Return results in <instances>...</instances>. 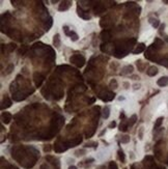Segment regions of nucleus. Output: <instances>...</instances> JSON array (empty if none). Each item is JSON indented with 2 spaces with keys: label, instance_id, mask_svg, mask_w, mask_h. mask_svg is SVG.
<instances>
[{
  "label": "nucleus",
  "instance_id": "35",
  "mask_svg": "<svg viewBox=\"0 0 168 169\" xmlns=\"http://www.w3.org/2000/svg\"><path fill=\"white\" fill-rule=\"evenodd\" d=\"M163 120H164V117H162V116L157 118V120H156V123H155V125H154V132H156L157 130L160 129L161 125L163 123Z\"/></svg>",
  "mask_w": 168,
  "mask_h": 169
},
{
  "label": "nucleus",
  "instance_id": "51",
  "mask_svg": "<svg viewBox=\"0 0 168 169\" xmlns=\"http://www.w3.org/2000/svg\"><path fill=\"white\" fill-rule=\"evenodd\" d=\"M119 119H120V120H125V119H127V117H126V113H125V111H122V112H120V115H119Z\"/></svg>",
  "mask_w": 168,
  "mask_h": 169
},
{
  "label": "nucleus",
  "instance_id": "39",
  "mask_svg": "<svg viewBox=\"0 0 168 169\" xmlns=\"http://www.w3.org/2000/svg\"><path fill=\"white\" fill-rule=\"evenodd\" d=\"M128 121H129V128H132L137 121V115L133 114L130 118H128Z\"/></svg>",
  "mask_w": 168,
  "mask_h": 169
},
{
  "label": "nucleus",
  "instance_id": "17",
  "mask_svg": "<svg viewBox=\"0 0 168 169\" xmlns=\"http://www.w3.org/2000/svg\"><path fill=\"white\" fill-rule=\"evenodd\" d=\"M17 49V45L15 43H9V44L2 45L1 46V52L2 54H9L11 52H14Z\"/></svg>",
  "mask_w": 168,
  "mask_h": 169
},
{
  "label": "nucleus",
  "instance_id": "33",
  "mask_svg": "<svg viewBox=\"0 0 168 169\" xmlns=\"http://www.w3.org/2000/svg\"><path fill=\"white\" fill-rule=\"evenodd\" d=\"M108 87L110 90H115L117 87H118V82H117L116 79H111L110 80V82H109V84H108Z\"/></svg>",
  "mask_w": 168,
  "mask_h": 169
},
{
  "label": "nucleus",
  "instance_id": "43",
  "mask_svg": "<svg viewBox=\"0 0 168 169\" xmlns=\"http://www.w3.org/2000/svg\"><path fill=\"white\" fill-rule=\"evenodd\" d=\"M1 169H19L17 166L13 165V164H8L7 161L5 162V167H1Z\"/></svg>",
  "mask_w": 168,
  "mask_h": 169
},
{
  "label": "nucleus",
  "instance_id": "8",
  "mask_svg": "<svg viewBox=\"0 0 168 169\" xmlns=\"http://www.w3.org/2000/svg\"><path fill=\"white\" fill-rule=\"evenodd\" d=\"M68 143H67V140H62L61 137H58L56 139L54 143V150L56 153H62V152H65L67 150H69Z\"/></svg>",
  "mask_w": 168,
  "mask_h": 169
},
{
  "label": "nucleus",
  "instance_id": "50",
  "mask_svg": "<svg viewBox=\"0 0 168 169\" xmlns=\"http://www.w3.org/2000/svg\"><path fill=\"white\" fill-rule=\"evenodd\" d=\"M115 127H116V121L115 120H112L111 123L108 125V129H114Z\"/></svg>",
  "mask_w": 168,
  "mask_h": 169
},
{
  "label": "nucleus",
  "instance_id": "2",
  "mask_svg": "<svg viewBox=\"0 0 168 169\" xmlns=\"http://www.w3.org/2000/svg\"><path fill=\"white\" fill-rule=\"evenodd\" d=\"M114 45H115V48H114L113 56L120 59V58L126 57L130 52L133 51L137 45V40L135 38L116 40L114 42Z\"/></svg>",
  "mask_w": 168,
  "mask_h": 169
},
{
  "label": "nucleus",
  "instance_id": "25",
  "mask_svg": "<svg viewBox=\"0 0 168 169\" xmlns=\"http://www.w3.org/2000/svg\"><path fill=\"white\" fill-rule=\"evenodd\" d=\"M52 45L54 46V48L58 49L60 46H61V41H60V34L59 33H56L53 36V40H52Z\"/></svg>",
  "mask_w": 168,
  "mask_h": 169
},
{
  "label": "nucleus",
  "instance_id": "59",
  "mask_svg": "<svg viewBox=\"0 0 168 169\" xmlns=\"http://www.w3.org/2000/svg\"><path fill=\"white\" fill-rule=\"evenodd\" d=\"M68 169H78V168H77V167L76 166H74V165H71V166L70 167H69V168Z\"/></svg>",
  "mask_w": 168,
  "mask_h": 169
},
{
  "label": "nucleus",
  "instance_id": "30",
  "mask_svg": "<svg viewBox=\"0 0 168 169\" xmlns=\"http://www.w3.org/2000/svg\"><path fill=\"white\" fill-rule=\"evenodd\" d=\"M146 66H147V62H143L141 59L136 60V66H137V68H138L139 72H144V70H145Z\"/></svg>",
  "mask_w": 168,
  "mask_h": 169
},
{
  "label": "nucleus",
  "instance_id": "60",
  "mask_svg": "<svg viewBox=\"0 0 168 169\" xmlns=\"http://www.w3.org/2000/svg\"><path fill=\"white\" fill-rule=\"evenodd\" d=\"M124 100H125V98H124V97H119V98H118V101H124Z\"/></svg>",
  "mask_w": 168,
  "mask_h": 169
},
{
  "label": "nucleus",
  "instance_id": "16",
  "mask_svg": "<svg viewBox=\"0 0 168 169\" xmlns=\"http://www.w3.org/2000/svg\"><path fill=\"white\" fill-rule=\"evenodd\" d=\"M82 140H83L82 135L81 134H78L77 136L73 137L72 139L67 140V143H68L69 147H75V146H77L78 144H80V143L82 142Z\"/></svg>",
  "mask_w": 168,
  "mask_h": 169
},
{
  "label": "nucleus",
  "instance_id": "21",
  "mask_svg": "<svg viewBox=\"0 0 168 169\" xmlns=\"http://www.w3.org/2000/svg\"><path fill=\"white\" fill-rule=\"evenodd\" d=\"M134 72V66L132 64H128V66H122L120 72H119V75L120 76H127V75H130Z\"/></svg>",
  "mask_w": 168,
  "mask_h": 169
},
{
  "label": "nucleus",
  "instance_id": "12",
  "mask_svg": "<svg viewBox=\"0 0 168 169\" xmlns=\"http://www.w3.org/2000/svg\"><path fill=\"white\" fill-rule=\"evenodd\" d=\"M142 165H143L145 169H153L157 166L156 163H155L154 157H152V156H146V157L142 160Z\"/></svg>",
  "mask_w": 168,
  "mask_h": 169
},
{
  "label": "nucleus",
  "instance_id": "62",
  "mask_svg": "<svg viewBox=\"0 0 168 169\" xmlns=\"http://www.w3.org/2000/svg\"><path fill=\"white\" fill-rule=\"evenodd\" d=\"M51 2H52V3H57V2H58V1H57V0H55V1H54V0H53V1H51Z\"/></svg>",
  "mask_w": 168,
  "mask_h": 169
},
{
  "label": "nucleus",
  "instance_id": "4",
  "mask_svg": "<svg viewBox=\"0 0 168 169\" xmlns=\"http://www.w3.org/2000/svg\"><path fill=\"white\" fill-rule=\"evenodd\" d=\"M107 1H95V4H92V11L95 16H102L103 14H105V11H107L108 5L106 4Z\"/></svg>",
  "mask_w": 168,
  "mask_h": 169
},
{
  "label": "nucleus",
  "instance_id": "36",
  "mask_svg": "<svg viewBox=\"0 0 168 169\" xmlns=\"http://www.w3.org/2000/svg\"><path fill=\"white\" fill-rule=\"evenodd\" d=\"M67 36H69L72 42H76V41H78L79 40V36L77 34V32H75V31H73V30H71Z\"/></svg>",
  "mask_w": 168,
  "mask_h": 169
},
{
  "label": "nucleus",
  "instance_id": "3",
  "mask_svg": "<svg viewBox=\"0 0 168 169\" xmlns=\"http://www.w3.org/2000/svg\"><path fill=\"white\" fill-rule=\"evenodd\" d=\"M97 89H95V93L98 95L99 98L102 100L105 103H108V102H111L114 98H115V93L113 90H110L109 88H106L104 86H97Z\"/></svg>",
  "mask_w": 168,
  "mask_h": 169
},
{
  "label": "nucleus",
  "instance_id": "57",
  "mask_svg": "<svg viewBox=\"0 0 168 169\" xmlns=\"http://www.w3.org/2000/svg\"><path fill=\"white\" fill-rule=\"evenodd\" d=\"M105 133H106V129H105V130H103V131H102L100 134H99V137H102V136H103V135H104V134H105Z\"/></svg>",
  "mask_w": 168,
  "mask_h": 169
},
{
  "label": "nucleus",
  "instance_id": "18",
  "mask_svg": "<svg viewBox=\"0 0 168 169\" xmlns=\"http://www.w3.org/2000/svg\"><path fill=\"white\" fill-rule=\"evenodd\" d=\"M77 15H78L80 18L84 20H90L91 19V16L89 15V11H87V9H84L82 8L81 6L77 5Z\"/></svg>",
  "mask_w": 168,
  "mask_h": 169
},
{
  "label": "nucleus",
  "instance_id": "5",
  "mask_svg": "<svg viewBox=\"0 0 168 169\" xmlns=\"http://www.w3.org/2000/svg\"><path fill=\"white\" fill-rule=\"evenodd\" d=\"M98 123H99V119L97 118H91L89 121V123L86 125L85 128V138H90L91 136H93V134L97 131V128H98Z\"/></svg>",
  "mask_w": 168,
  "mask_h": 169
},
{
  "label": "nucleus",
  "instance_id": "55",
  "mask_svg": "<svg viewBox=\"0 0 168 169\" xmlns=\"http://www.w3.org/2000/svg\"><path fill=\"white\" fill-rule=\"evenodd\" d=\"M117 66H118V63H111V64H110V68H113V70H114V71H115V70H116V68H117Z\"/></svg>",
  "mask_w": 168,
  "mask_h": 169
},
{
  "label": "nucleus",
  "instance_id": "20",
  "mask_svg": "<svg viewBox=\"0 0 168 169\" xmlns=\"http://www.w3.org/2000/svg\"><path fill=\"white\" fill-rule=\"evenodd\" d=\"M73 2L70 1V0H63V1H60V4L58 5V11H68L69 8L72 6Z\"/></svg>",
  "mask_w": 168,
  "mask_h": 169
},
{
  "label": "nucleus",
  "instance_id": "27",
  "mask_svg": "<svg viewBox=\"0 0 168 169\" xmlns=\"http://www.w3.org/2000/svg\"><path fill=\"white\" fill-rule=\"evenodd\" d=\"M129 121H128V118L125 120H120V123H119L118 130L120 132H127L129 130Z\"/></svg>",
  "mask_w": 168,
  "mask_h": 169
},
{
  "label": "nucleus",
  "instance_id": "19",
  "mask_svg": "<svg viewBox=\"0 0 168 169\" xmlns=\"http://www.w3.org/2000/svg\"><path fill=\"white\" fill-rule=\"evenodd\" d=\"M163 144H164V142L162 140L157 142V144L155 145V148H154V152H155V156L157 157L158 160H162L161 158V155L163 153Z\"/></svg>",
  "mask_w": 168,
  "mask_h": 169
},
{
  "label": "nucleus",
  "instance_id": "13",
  "mask_svg": "<svg viewBox=\"0 0 168 169\" xmlns=\"http://www.w3.org/2000/svg\"><path fill=\"white\" fill-rule=\"evenodd\" d=\"M45 75L41 72H35L33 74V81H34V84L36 87H41L42 84H43V82L45 81Z\"/></svg>",
  "mask_w": 168,
  "mask_h": 169
},
{
  "label": "nucleus",
  "instance_id": "58",
  "mask_svg": "<svg viewBox=\"0 0 168 169\" xmlns=\"http://www.w3.org/2000/svg\"><path fill=\"white\" fill-rule=\"evenodd\" d=\"M163 38H164V41H165L166 43H168V36H163Z\"/></svg>",
  "mask_w": 168,
  "mask_h": 169
},
{
  "label": "nucleus",
  "instance_id": "11",
  "mask_svg": "<svg viewBox=\"0 0 168 169\" xmlns=\"http://www.w3.org/2000/svg\"><path fill=\"white\" fill-rule=\"evenodd\" d=\"M114 48H115L114 43H110V42H109V43H103L100 47L101 51L103 52V53H105V54H110V55H113Z\"/></svg>",
  "mask_w": 168,
  "mask_h": 169
},
{
  "label": "nucleus",
  "instance_id": "54",
  "mask_svg": "<svg viewBox=\"0 0 168 169\" xmlns=\"http://www.w3.org/2000/svg\"><path fill=\"white\" fill-rule=\"evenodd\" d=\"M40 169H49V165L47 163H44L40 166Z\"/></svg>",
  "mask_w": 168,
  "mask_h": 169
},
{
  "label": "nucleus",
  "instance_id": "7",
  "mask_svg": "<svg viewBox=\"0 0 168 169\" xmlns=\"http://www.w3.org/2000/svg\"><path fill=\"white\" fill-rule=\"evenodd\" d=\"M70 62L74 66H76L77 68H82L86 62V59L81 54H74L70 57Z\"/></svg>",
  "mask_w": 168,
  "mask_h": 169
},
{
  "label": "nucleus",
  "instance_id": "47",
  "mask_svg": "<svg viewBox=\"0 0 168 169\" xmlns=\"http://www.w3.org/2000/svg\"><path fill=\"white\" fill-rule=\"evenodd\" d=\"M43 150H44V152H45V153L49 154L50 152H51V150H52L51 145H50V144H45V145H44V147H43Z\"/></svg>",
  "mask_w": 168,
  "mask_h": 169
},
{
  "label": "nucleus",
  "instance_id": "46",
  "mask_svg": "<svg viewBox=\"0 0 168 169\" xmlns=\"http://www.w3.org/2000/svg\"><path fill=\"white\" fill-rule=\"evenodd\" d=\"M92 162H95V159H93V158L86 159V160H85V161H83L82 163H79V166H82L83 164H91Z\"/></svg>",
  "mask_w": 168,
  "mask_h": 169
},
{
  "label": "nucleus",
  "instance_id": "29",
  "mask_svg": "<svg viewBox=\"0 0 168 169\" xmlns=\"http://www.w3.org/2000/svg\"><path fill=\"white\" fill-rule=\"evenodd\" d=\"M153 46L156 48V49L159 51L160 49H162L163 48V46H164V42L161 40V38H155V41H154V43H153Z\"/></svg>",
  "mask_w": 168,
  "mask_h": 169
},
{
  "label": "nucleus",
  "instance_id": "6",
  "mask_svg": "<svg viewBox=\"0 0 168 169\" xmlns=\"http://www.w3.org/2000/svg\"><path fill=\"white\" fill-rule=\"evenodd\" d=\"M158 50L155 48L153 45H151V46L149 47L146 49V51H145V54H144V57L146 58V59L151 60V61H156V62H158L159 60H160V58L158 57Z\"/></svg>",
  "mask_w": 168,
  "mask_h": 169
},
{
  "label": "nucleus",
  "instance_id": "37",
  "mask_svg": "<svg viewBox=\"0 0 168 169\" xmlns=\"http://www.w3.org/2000/svg\"><path fill=\"white\" fill-rule=\"evenodd\" d=\"M15 70V66L13 64V63H9L7 66L5 68V70H4V72H3V75H5V76H7V75H9V74L13 73V71Z\"/></svg>",
  "mask_w": 168,
  "mask_h": 169
},
{
  "label": "nucleus",
  "instance_id": "41",
  "mask_svg": "<svg viewBox=\"0 0 168 169\" xmlns=\"http://www.w3.org/2000/svg\"><path fill=\"white\" fill-rule=\"evenodd\" d=\"M28 50H29V48H28L27 45H23V46L21 47L19 49V55H24L26 54L28 52Z\"/></svg>",
  "mask_w": 168,
  "mask_h": 169
},
{
  "label": "nucleus",
  "instance_id": "40",
  "mask_svg": "<svg viewBox=\"0 0 168 169\" xmlns=\"http://www.w3.org/2000/svg\"><path fill=\"white\" fill-rule=\"evenodd\" d=\"M131 140V137L129 136V135H122V137H120V142H122V144H127V143H129Z\"/></svg>",
  "mask_w": 168,
  "mask_h": 169
},
{
  "label": "nucleus",
  "instance_id": "44",
  "mask_svg": "<svg viewBox=\"0 0 168 169\" xmlns=\"http://www.w3.org/2000/svg\"><path fill=\"white\" fill-rule=\"evenodd\" d=\"M86 154V150H78L75 152V156L76 157H82V156H84Z\"/></svg>",
  "mask_w": 168,
  "mask_h": 169
},
{
  "label": "nucleus",
  "instance_id": "14",
  "mask_svg": "<svg viewBox=\"0 0 168 169\" xmlns=\"http://www.w3.org/2000/svg\"><path fill=\"white\" fill-rule=\"evenodd\" d=\"M47 162H49L51 164L53 168L54 169H60V162H59V159L54 157V156H51V155H47L45 157Z\"/></svg>",
  "mask_w": 168,
  "mask_h": 169
},
{
  "label": "nucleus",
  "instance_id": "49",
  "mask_svg": "<svg viewBox=\"0 0 168 169\" xmlns=\"http://www.w3.org/2000/svg\"><path fill=\"white\" fill-rule=\"evenodd\" d=\"M62 30H63V32H65V36H68L69 32L71 31V30H70V27H69L68 25H63V26H62Z\"/></svg>",
  "mask_w": 168,
  "mask_h": 169
},
{
  "label": "nucleus",
  "instance_id": "31",
  "mask_svg": "<svg viewBox=\"0 0 168 169\" xmlns=\"http://www.w3.org/2000/svg\"><path fill=\"white\" fill-rule=\"evenodd\" d=\"M157 84L159 85L160 87H165L166 85H168V77L167 76L161 77L160 79H158Z\"/></svg>",
  "mask_w": 168,
  "mask_h": 169
},
{
  "label": "nucleus",
  "instance_id": "48",
  "mask_svg": "<svg viewBox=\"0 0 168 169\" xmlns=\"http://www.w3.org/2000/svg\"><path fill=\"white\" fill-rule=\"evenodd\" d=\"M108 169H118V167H117V164L115 163L114 161H111L110 163H109V165H108Z\"/></svg>",
  "mask_w": 168,
  "mask_h": 169
},
{
  "label": "nucleus",
  "instance_id": "22",
  "mask_svg": "<svg viewBox=\"0 0 168 169\" xmlns=\"http://www.w3.org/2000/svg\"><path fill=\"white\" fill-rule=\"evenodd\" d=\"M11 105H13V101L7 96H5L1 101V110L7 109V108L11 107Z\"/></svg>",
  "mask_w": 168,
  "mask_h": 169
},
{
  "label": "nucleus",
  "instance_id": "34",
  "mask_svg": "<svg viewBox=\"0 0 168 169\" xmlns=\"http://www.w3.org/2000/svg\"><path fill=\"white\" fill-rule=\"evenodd\" d=\"M149 22L154 28H158L159 26H160V20L157 19V18H149Z\"/></svg>",
  "mask_w": 168,
  "mask_h": 169
},
{
  "label": "nucleus",
  "instance_id": "61",
  "mask_svg": "<svg viewBox=\"0 0 168 169\" xmlns=\"http://www.w3.org/2000/svg\"><path fill=\"white\" fill-rule=\"evenodd\" d=\"M163 3H165V4H168V0H164V1H163Z\"/></svg>",
  "mask_w": 168,
  "mask_h": 169
},
{
  "label": "nucleus",
  "instance_id": "10",
  "mask_svg": "<svg viewBox=\"0 0 168 169\" xmlns=\"http://www.w3.org/2000/svg\"><path fill=\"white\" fill-rule=\"evenodd\" d=\"M6 36L8 38H11V40H15L16 42H22L23 41V38H22V32L19 29H16V28H11L6 32Z\"/></svg>",
  "mask_w": 168,
  "mask_h": 169
},
{
  "label": "nucleus",
  "instance_id": "26",
  "mask_svg": "<svg viewBox=\"0 0 168 169\" xmlns=\"http://www.w3.org/2000/svg\"><path fill=\"white\" fill-rule=\"evenodd\" d=\"M52 25H53V18L50 16L49 18L43 23V27H44V29H45V31H49V30L51 29Z\"/></svg>",
  "mask_w": 168,
  "mask_h": 169
},
{
  "label": "nucleus",
  "instance_id": "23",
  "mask_svg": "<svg viewBox=\"0 0 168 169\" xmlns=\"http://www.w3.org/2000/svg\"><path fill=\"white\" fill-rule=\"evenodd\" d=\"M145 48H146V46H145L144 43H139V44L136 45V47L134 48L133 51H132V54L133 55L140 54V53H142V52L145 50Z\"/></svg>",
  "mask_w": 168,
  "mask_h": 169
},
{
  "label": "nucleus",
  "instance_id": "15",
  "mask_svg": "<svg viewBox=\"0 0 168 169\" xmlns=\"http://www.w3.org/2000/svg\"><path fill=\"white\" fill-rule=\"evenodd\" d=\"M100 38L103 43H109L112 38V29H103L100 33Z\"/></svg>",
  "mask_w": 168,
  "mask_h": 169
},
{
  "label": "nucleus",
  "instance_id": "42",
  "mask_svg": "<svg viewBox=\"0 0 168 169\" xmlns=\"http://www.w3.org/2000/svg\"><path fill=\"white\" fill-rule=\"evenodd\" d=\"M84 147H93V148H97L98 147V142L95 141H89L84 144Z\"/></svg>",
  "mask_w": 168,
  "mask_h": 169
},
{
  "label": "nucleus",
  "instance_id": "38",
  "mask_svg": "<svg viewBox=\"0 0 168 169\" xmlns=\"http://www.w3.org/2000/svg\"><path fill=\"white\" fill-rule=\"evenodd\" d=\"M117 156H118V160L122 163H126V156H125V153H124V150H122V148H119L118 150H117Z\"/></svg>",
  "mask_w": 168,
  "mask_h": 169
},
{
  "label": "nucleus",
  "instance_id": "52",
  "mask_svg": "<svg viewBox=\"0 0 168 169\" xmlns=\"http://www.w3.org/2000/svg\"><path fill=\"white\" fill-rule=\"evenodd\" d=\"M122 86H124V88H125V89H129V88H130V83H129V82H127V81L122 82Z\"/></svg>",
  "mask_w": 168,
  "mask_h": 169
},
{
  "label": "nucleus",
  "instance_id": "56",
  "mask_svg": "<svg viewBox=\"0 0 168 169\" xmlns=\"http://www.w3.org/2000/svg\"><path fill=\"white\" fill-rule=\"evenodd\" d=\"M140 87H141V85H140V84H134V85H133V89H134V90L139 89Z\"/></svg>",
  "mask_w": 168,
  "mask_h": 169
},
{
  "label": "nucleus",
  "instance_id": "32",
  "mask_svg": "<svg viewBox=\"0 0 168 169\" xmlns=\"http://www.w3.org/2000/svg\"><path fill=\"white\" fill-rule=\"evenodd\" d=\"M110 116V107L109 106H105L102 110V117L104 119H107Z\"/></svg>",
  "mask_w": 168,
  "mask_h": 169
},
{
  "label": "nucleus",
  "instance_id": "45",
  "mask_svg": "<svg viewBox=\"0 0 168 169\" xmlns=\"http://www.w3.org/2000/svg\"><path fill=\"white\" fill-rule=\"evenodd\" d=\"M143 133H144V128L143 127H140L138 130V138L139 140H142L143 139Z\"/></svg>",
  "mask_w": 168,
  "mask_h": 169
},
{
  "label": "nucleus",
  "instance_id": "9",
  "mask_svg": "<svg viewBox=\"0 0 168 169\" xmlns=\"http://www.w3.org/2000/svg\"><path fill=\"white\" fill-rule=\"evenodd\" d=\"M113 24H114V21L110 14L105 15L100 21V26L103 28V29H111Z\"/></svg>",
  "mask_w": 168,
  "mask_h": 169
},
{
  "label": "nucleus",
  "instance_id": "24",
  "mask_svg": "<svg viewBox=\"0 0 168 169\" xmlns=\"http://www.w3.org/2000/svg\"><path fill=\"white\" fill-rule=\"evenodd\" d=\"M11 119H13V115L9 112H2L1 113V121H2V123L8 125L11 123Z\"/></svg>",
  "mask_w": 168,
  "mask_h": 169
},
{
  "label": "nucleus",
  "instance_id": "28",
  "mask_svg": "<svg viewBox=\"0 0 168 169\" xmlns=\"http://www.w3.org/2000/svg\"><path fill=\"white\" fill-rule=\"evenodd\" d=\"M158 73H159V70H158L157 66H149V68L146 70V75H147V76H149V77L156 76Z\"/></svg>",
  "mask_w": 168,
  "mask_h": 169
},
{
  "label": "nucleus",
  "instance_id": "1",
  "mask_svg": "<svg viewBox=\"0 0 168 169\" xmlns=\"http://www.w3.org/2000/svg\"><path fill=\"white\" fill-rule=\"evenodd\" d=\"M11 157L22 167L26 169L32 168L40 158V152L34 146H14L11 150Z\"/></svg>",
  "mask_w": 168,
  "mask_h": 169
},
{
  "label": "nucleus",
  "instance_id": "53",
  "mask_svg": "<svg viewBox=\"0 0 168 169\" xmlns=\"http://www.w3.org/2000/svg\"><path fill=\"white\" fill-rule=\"evenodd\" d=\"M130 79H132V80H140V77L138 76V75H131V77H130Z\"/></svg>",
  "mask_w": 168,
  "mask_h": 169
}]
</instances>
